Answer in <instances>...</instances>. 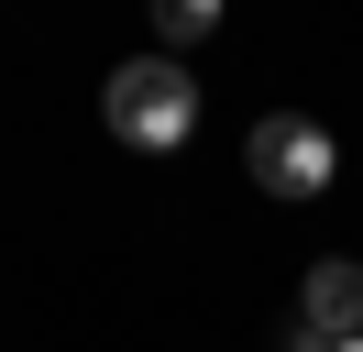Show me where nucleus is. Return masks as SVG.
I'll use <instances>...</instances> for the list:
<instances>
[{
	"label": "nucleus",
	"instance_id": "f257e3e1",
	"mask_svg": "<svg viewBox=\"0 0 363 352\" xmlns=\"http://www.w3.org/2000/svg\"><path fill=\"white\" fill-rule=\"evenodd\" d=\"M99 121H111V143H133V154H177L187 132H199V77H187L177 55H133V66H111V88H99Z\"/></svg>",
	"mask_w": 363,
	"mask_h": 352
},
{
	"label": "nucleus",
	"instance_id": "f03ea898",
	"mask_svg": "<svg viewBox=\"0 0 363 352\" xmlns=\"http://www.w3.org/2000/svg\"><path fill=\"white\" fill-rule=\"evenodd\" d=\"M242 165H253V187H264V198H319L341 154H330V132H319L308 110H264L253 143H242Z\"/></svg>",
	"mask_w": 363,
	"mask_h": 352
},
{
	"label": "nucleus",
	"instance_id": "7ed1b4c3",
	"mask_svg": "<svg viewBox=\"0 0 363 352\" xmlns=\"http://www.w3.org/2000/svg\"><path fill=\"white\" fill-rule=\"evenodd\" d=\"M286 330H308V341L319 352H330V341H352V330H363V264H308V286H297V319Z\"/></svg>",
	"mask_w": 363,
	"mask_h": 352
},
{
	"label": "nucleus",
	"instance_id": "20e7f679",
	"mask_svg": "<svg viewBox=\"0 0 363 352\" xmlns=\"http://www.w3.org/2000/svg\"><path fill=\"white\" fill-rule=\"evenodd\" d=\"M209 22H220V0H155V33H165V55H177V44H209Z\"/></svg>",
	"mask_w": 363,
	"mask_h": 352
},
{
	"label": "nucleus",
	"instance_id": "39448f33",
	"mask_svg": "<svg viewBox=\"0 0 363 352\" xmlns=\"http://www.w3.org/2000/svg\"><path fill=\"white\" fill-rule=\"evenodd\" d=\"M330 352H363V330H352V341H330Z\"/></svg>",
	"mask_w": 363,
	"mask_h": 352
}]
</instances>
